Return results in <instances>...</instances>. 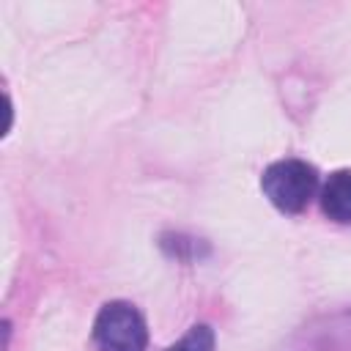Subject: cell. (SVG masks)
Segmentation results:
<instances>
[{
  "label": "cell",
  "mask_w": 351,
  "mask_h": 351,
  "mask_svg": "<svg viewBox=\"0 0 351 351\" xmlns=\"http://www.w3.org/2000/svg\"><path fill=\"white\" fill-rule=\"evenodd\" d=\"M261 189L277 211L302 214L318 189V170L304 159H280L263 170Z\"/></svg>",
  "instance_id": "cell-1"
},
{
  "label": "cell",
  "mask_w": 351,
  "mask_h": 351,
  "mask_svg": "<svg viewBox=\"0 0 351 351\" xmlns=\"http://www.w3.org/2000/svg\"><path fill=\"white\" fill-rule=\"evenodd\" d=\"M321 211L340 225L351 222V170H335L321 186Z\"/></svg>",
  "instance_id": "cell-3"
},
{
  "label": "cell",
  "mask_w": 351,
  "mask_h": 351,
  "mask_svg": "<svg viewBox=\"0 0 351 351\" xmlns=\"http://www.w3.org/2000/svg\"><path fill=\"white\" fill-rule=\"evenodd\" d=\"M93 343L99 351H145L148 326L132 302H107L93 321Z\"/></svg>",
  "instance_id": "cell-2"
},
{
  "label": "cell",
  "mask_w": 351,
  "mask_h": 351,
  "mask_svg": "<svg viewBox=\"0 0 351 351\" xmlns=\"http://www.w3.org/2000/svg\"><path fill=\"white\" fill-rule=\"evenodd\" d=\"M214 346H217L214 329H211L208 324H195V326H189V332H186L178 343H173L167 351H214Z\"/></svg>",
  "instance_id": "cell-4"
}]
</instances>
